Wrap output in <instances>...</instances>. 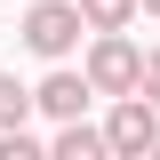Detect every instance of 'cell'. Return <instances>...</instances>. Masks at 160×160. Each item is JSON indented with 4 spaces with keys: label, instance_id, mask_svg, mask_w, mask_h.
Masks as SVG:
<instances>
[{
    "label": "cell",
    "instance_id": "cell-1",
    "mask_svg": "<svg viewBox=\"0 0 160 160\" xmlns=\"http://www.w3.org/2000/svg\"><path fill=\"white\" fill-rule=\"evenodd\" d=\"M80 32H88V16H80V0H24V48L48 64H64L80 48Z\"/></svg>",
    "mask_w": 160,
    "mask_h": 160
},
{
    "label": "cell",
    "instance_id": "cell-2",
    "mask_svg": "<svg viewBox=\"0 0 160 160\" xmlns=\"http://www.w3.org/2000/svg\"><path fill=\"white\" fill-rule=\"evenodd\" d=\"M88 88L96 96H136V80H144V48L128 32H88Z\"/></svg>",
    "mask_w": 160,
    "mask_h": 160
},
{
    "label": "cell",
    "instance_id": "cell-3",
    "mask_svg": "<svg viewBox=\"0 0 160 160\" xmlns=\"http://www.w3.org/2000/svg\"><path fill=\"white\" fill-rule=\"evenodd\" d=\"M104 136H112V160H144V152H160V104L144 96H112V120H104Z\"/></svg>",
    "mask_w": 160,
    "mask_h": 160
},
{
    "label": "cell",
    "instance_id": "cell-4",
    "mask_svg": "<svg viewBox=\"0 0 160 160\" xmlns=\"http://www.w3.org/2000/svg\"><path fill=\"white\" fill-rule=\"evenodd\" d=\"M88 96H96V88H88V72H72V64H56V72L32 88V104H40L48 120H80V112H88Z\"/></svg>",
    "mask_w": 160,
    "mask_h": 160
},
{
    "label": "cell",
    "instance_id": "cell-5",
    "mask_svg": "<svg viewBox=\"0 0 160 160\" xmlns=\"http://www.w3.org/2000/svg\"><path fill=\"white\" fill-rule=\"evenodd\" d=\"M56 160H104L112 152V136L104 128H88V120H56V144H48Z\"/></svg>",
    "mask_w": 160,
    "mask_h": 160
},
{
    "label": "cell",
    "instance_id": "cell-6",
    "mask_svg": "<svg viewBox=\"0 0 160 160\" xmlns=\"http://www.w3.org/2000/svg\"><path fill=\"white\" fill-rule=\"evenodd\" d=\"M144 0H80V16H88V32H128L136 24Z\"/></svg>",
    "mask_w": 160,
    "mask_h": 160
},
{
    "label": "cell",
    "instance_id": "cell-7",
    "mask_svg": "<svg viewBox=\"0 0 160 160\" xmlns=\"http://www.w3.org/2000/svg\"><path fill=\"white\" fill-rule=\"evenodd\" d=\"M24 120H32V88H16L0 72V128H24Z\"/></svg>",
    "mask_w": 160,
    "mask_h": 160
},
{
    "label": "cell",
    "instance_id": "cell-8",
    "mask_svg": "<svg viewBox=\"0 0 160 160\" xmlns=\"http://www.w3.org/2000/svg\"><path fill=\"white\" fill-rule=\"evenodd\" d=\"M136 88H144V96L160 104V48H144V80H136Z\"/></svg>",
    "mask_w": 160,
    "mask_h": 160
},
{
    "label": "cell",
    "instance_id": "cell-9",
    "mask_svg": "<svg viewBox=\"0 0 160 160\" xmlns=\"http://www.w3.org/2000/svg\"><path fill=\"white\" fill-rule=\"evenodd\" d=\"M144 16H160V0H144Z\"/></svg>",
    "mask_w": 160,
    "mask_h": 160
}]
</instances>
